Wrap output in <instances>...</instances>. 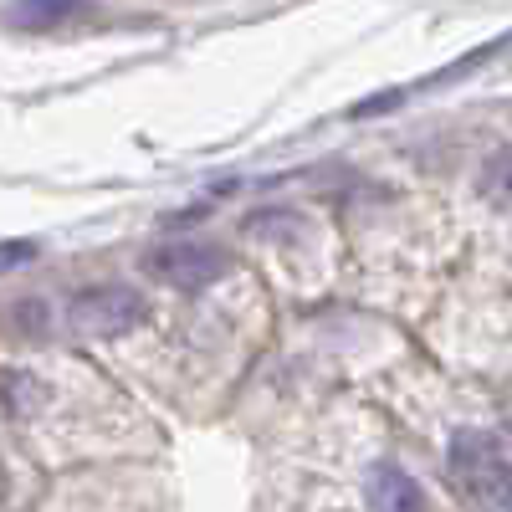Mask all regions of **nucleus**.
Masks as SVG:
<instances>
[{"mask_svg":"<svg viewBox=\"0 0 512 512\" xmlns=\"http://www.w3.org/2000/svg\"><path fill=\"white\" fill-rule=\"evenodd\" d=\"M451 482L487 512H507V446L497 431H461L446 451Z\"/></svg>","mask_w":512,"mask_h":512,"instance_id":"nucleus-1","label":"nucleus"},{"mask_svg":"<svg viewBox=\"0 0 512 512\" xmlns=\"http://www.w3.org/2000/svg\"><path fill=\"white\" fill-rule=\"evenodd\" d=\"M144 272L175 292H205L231 272V256L216 241H169L144 256Z\"/></svg>","mask_w":512,"mask_h":512,"instance_id":"nucleus-2","label":"nucleus"},{"mask_svg":"<svg viewBox=\"0 0 512 512\" xmlns=\"http://www.w3.org/2000/svg\"><path fill=\"white\" fill-rule=\"evenodd\" d=\"M149 318L144 297L128 292V287H88L67 303V328L82 338H118V333H134Z\"/></svg>","mask_w":512,"mask_h":512,"instance_id":"nucleus-3","label":"nucleus"},{"mask_svg":"<svg viewBox=\"0 0 512 512\" xmlns=\"http://www.w3.org/2000/svg\"><path fill=\"white\" fill-rule=\"evenodd\" d=\"M88 16V0H6V21L16 31H57Z\"/></svg>","mask_w":512,"mask_h":512,"instance_id":"nucleus-4","label":"nucleus"},{"mask_svg":"<svg viewBox=\"0 0 512 512\" xmlns=\"http://www.w3.org/2000/svg\"><path fill=\"white\" fill-rule=\"evenodd\" d=\"M369 502H374V512H425V492L400 472V466H374L369 472Z\"/></svg>","mask_w":512,"mask_h":512,"instance_id":"nucleus-5","label":"nucleus"},{"mask_svg":"<svg viewBox=\"0 0 512 512\" xmlns=\"http://www.w3.org/2000/svg\"><path fill=\"white\" fill-rule=\"evenodd\" d=\"M36 256V246L31 241H0V272H11V267H26Z\"/></svg>","mask_w":512,"mask_h":512,"instance_id":"nucleus-6","label":"nucleus"}]
</instances>
